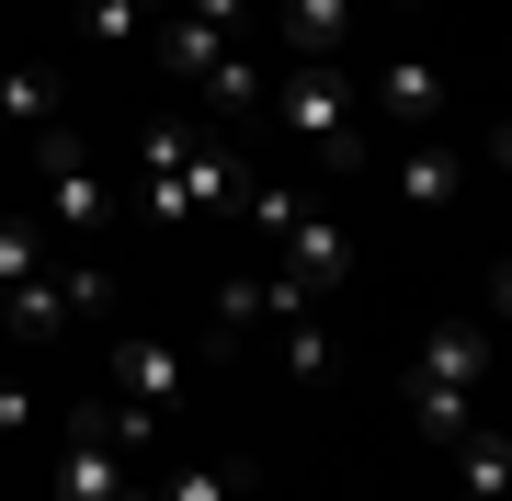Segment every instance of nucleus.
Segmentation results:
<instances>
[{"label":"nucleus","instance_id":"f257e3e1","mask_svg":"<svg viewBox=\"0 0 512 501\" xmlns=\"http://www.w3.org/2000/svg\"><path fill=\"white\" fill-rule=\"evenodd\" d=\"M126 171H137V205H148L160 228H205V217H228L239 183H251V160H239L228 137H205V126H148Z\"/></svg>","mask_w":512,"mask_h":501},{"label":"nucleus","instance_id":"f03ea898","mask_svg":"<svg viewBox=\"0 0 512 501\" xmlns=\"http://www.w3.org/2000/svg\"><path fill=\"white\" fill-rule=\"evenodd\" d=\"M274 126L308 149V171H365V103H353L342 69H296L274 92Z\"/></svg>","mask_w":512,"mask_h":501},{"label":"nucleus","instance_id":"7ed1b4c3","mask_svg":"<svg viewBox=\"0 0 512 501\" xmlns=\"http://www.w3.org/2000/svg\"><path fill=\"white\" fill-rule=\"evenodd\" d=\"M35 160H46V240H69V251H92L103 228H114V171L80 149L69 126H46L35 137Z\"/></svg>","mask_w":512,"mask_h":501},{"label":"nucleus","instance_id":"20e7f679","mask_svg":"<svg viewBox=\"0 0 512 501\" xmlns=\"http://www.w3.org/2000/svg\"><path fill=\"white\" fill-rule=\"evenodd\" d=\"M114 399H126V410H148V422H171V410L194 399L183 342H114Z\"/></svg>","mask_w":512,"mask_h":501},{"label":"nucleus","instance_id":"39448f33","mask_svg":"<svg viewBox=\"0 0 512 501\" xmlns=\"http://www.w3.org/2000/svg\"><path fill=\"white\" fill-rule=\"evenodd\" d=\"M274 274H296L308 297H319V285H342V274H353V228L330 217V205H308V217L274 240Z\"/></svg>","mask_w":512,"mask_h":501},{"label":"nucleus","instance_id":"423d86ee","mask_svg":"<svg viewBox=\"0 0 512 501\" xmlns=\"http://www.w3.org/2000/svg\"><path fill=\"white\" fill-rule=\"evenodd\" d=\"M467 149H444V137H410V149H399V205H410V217H456V194H467Z\"/></svg>","mask_w":512,"mask_h":501},{"label":"nucleus","instance_id":"0eeeda50","mask_svg":"<svg viewBox=\"0 0 512 501\" xmlns=\"http://www.w3.org/2000/svg\"><path fill=\"white\" fill-rule=\"evenodd\" d=\"M274 23L308 69H342V46H353V0H274Z\"/></svg>","mask_w":512,"mask_h":501},{"label":"nucleus","instance_id":"6e6552de","mask_svg":"<svg viewBox=\"0 0 512 501\" xmlns=\"http://www.w3.org/2000/svg\"><path fill=\"white\" fill-rule=\"evenodd\" d=\"M410 376H433V388H490V331H478V319H444Z\"/></svg>","mask_w":512,"mask_h":501},{"label":"nucleus","instance_id":"1a4fd4ad","mask_svg":"<svg viewBox=\"0 0 512 501\" xmlns=\"http://www.w3.org/2000/svg\"><path fill=\"white\" fill-rule=\"evenodd\" d=\"M376 114H387V126H410V137H433V114H444V80L421 69V57H387V69H376Z\"/></svg>","mask_w":512,"mask_h":501},{"label":"nucleus","instance_id":"9d476101","mask_svg":"<svg viewBox=\"0 0 512 501\" xmlns=\"http://www.w3.org/2000/svg\"><path fill=\"white\" fill-rule=\"evenodd\" d=\"M444 456H456V501H512V433L478 422L467 445H444Z\"/></svg>","mask_w":512,"mask_h":501},{"label":"nucleus","instance_id":"9b49d317","mask_svg":"<svg viewBox=\"0 0 512 501\" xmlns=\"http://www.w3.org/2000/svg\"><path fill=\"white\" fill-rule=\"evenodd\" d=\"M410 422L433 433V445H467V433L490 422V399H478V388H433V376H410Z\"/></svg>","mask_w":512,"mask_h":501},{"label":"nucleus","instance_id":"f8f14e48","mask_svg":"<svg viewBox=\"0 0 512 501\" xmlns=\"http://www.w3.org/2000/svg\"><path fill=\"white\" fill-rule=\"evenodd\" d=\"M69 319H80V308H69V285H57V274H35L12 308H0V331H12V342H57Z\"/></svg>","mask_w":512,"mask_h":501},{"label":"nucleus","instance_id":"ddd939ff","mask_svg":"<svg viewBox=\"0 0 512 501\" xmlns=\"http://www.w3.org/2000/svg\"><path fill=\"white\" fill-rule=\"evenodd\" d=\"M23 126H57V80L46 69H0V137H23Z\"/></svg>","mask_w":512,"mask_h":501},{"label":"nucleus","instance_id":"4468645a","mask_svg":"<svg viewBox=\"0 0 512 501\" xmlns=\"http://www.w3.org/2000/svg\"><path fill=\"white\" fill-rule=\"evenodd\" d=\"M160 57H171L183 80H205V69L228 57V35H217V23H194V12H171V23H160Z\"/></svg>","mask_w":512,"mask_h":501},{"label":"nucleus","instance_id":"2eb2a0df","mask_svg":"<svg viewBox=\"0 0 512 501\" xmlns=\"http://www.w3.org/2000/svg\"><path fill=\"white\" fill-rule=\"evenodd\" d=\"M46 274V228H23V217H0V308L23 297V285Z\"/></svg>","mask_w":512,"mask_h":501},{"label":"nucleus","instance_id":"dca6fc26","mask_svg":"<svg viewBox=\"0 0 512 501\" xmlns=\"http://www.w3.org/2000/svg\"><path fill=\"white\" fill-rule=\"evenodd\" d=\"M160 501H239V467H217V456H171Z\"/></svg>","mask_w":512,"mask_h":501},{"label":"nucleus","instance_id":"f3484780","mask_svg":"<svg viewBox=\"0 0 512 501\" xmlns=\"http://www.w3.org/2000/svg\"><path fill=\"white\" fill-rule=\"evenodd\" d=\"M80 35L92 46H148V0H80Z\"/></svg>","mask_w":512,"mask_h":501},{"label":"nucleus","instance_id":"a211bd4d","mask_svg":"<svg viewBox=\"0 0 512 501\" xmlns=\"http://www.w3.org/2000/svg\"><path fill=\"white\" fill-rule=\"evenodd\" d=\"M194 92H205V103H217V114H251V103H262V69H251V57H239V46H228V57H217V69H205V80H194Z\"/></svg>","mask_w":512,"mask_h":501},{"label":"nucleus","instance_id":"6ab92c4d","mask_svg":"<svg viewBox=\"0 0 512 501\" xmlns=\"http://www.w3.org/2000/svg\"><path fill=\"white\" fill-rule=\"evenodd\" d=\"M285 376H296V388H319V376H330V331H319V308L285 319Z\"/></svg>","mask_w":512,"mask_h":501},{"label":"nucleus","instance_id":"aec40b11","mask_svg":"<svg viewBox=\"0 0 512 501\" xmlns=\"http://www.w3.org/2000/svg\"><path fill=\"white\" fill-rule=\"evenodd\" d=\"M228 331H262V274H239L217 297V353H228Z\"/></svg>","mask_w":512,"mask_h":501},{"label":"nucleus","instance_id":"412c9836","mask_svg":"<svg viewBox=\"0 0 512 501\" xmlns=\"http://www.w3.org/2000/svg\"><path fill=\"white\" fill-rule=\"evenodd\" d=\"M0 433H12V445L35 433V388H23V376H0Z\"/></svg>","mask_w":512,"mask_h":501},{"label":"nucleus","instance_id":"4be33fe9","mask_svg":"<svg viewBox=\"0 0 512 501\" xmlns=\"http://www.w3.org/2000/svg\"><path fill=\"white\" fill-rule=\"evenodd\" d=\"M194 23H217V35H239V12H251V0H183Z\"/></svg>","mask_w":512,"mask_h":501},{"label":"nucleus","instance_id":"5701e85b","mask_svg":"<svg viewBox=\"0 0 512 501\" xmlns=\"http://www.w3.org/2000/svg\"><path fill=\"white\" fill-rule=\"evenodd\" d=\"M0 467H12V433H0Z\"/></svg>","mask_w":512,"mask_h":501},{"label":"nucleus","instance_id":"b1692460","mask_svg":"<svg viewBox=\"0 0 512 501\" xmlns=\"http://www.w3.org/2000/svg\"><path fill=\"white\" fill-rule=\"evenodd\" d=\"M239 501H251V490H239Z\"/></svg>","mask_w":512,"mask_h":501},{"label":"nucleus","instance_id":"393cba45","mask_svg":"<svg viewBox=\"0 0 512 501\" xmlns=\"http://www.w3.org/2000/svg\"><path fill=\"white\" fill-rule=\"evenodd\" d=\"M399 12H410V0H399Z\"/></svg>","mask_w":512,"mask_h":501}]
</instances>
